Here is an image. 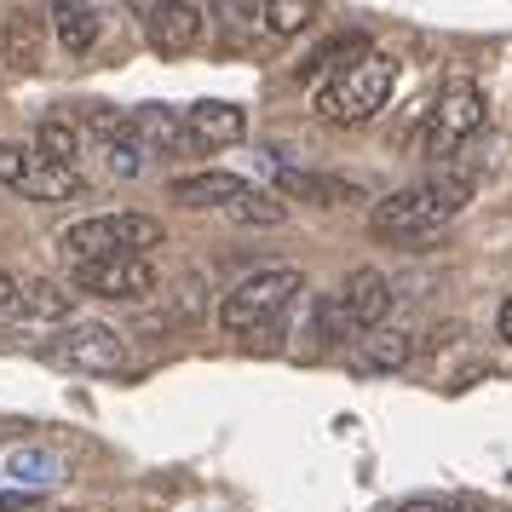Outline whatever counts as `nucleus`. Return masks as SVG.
I'll return each mask as SVG.
<instances>
[{
    "label": "nucleus",
    "instance_id": "26",
    "mask_svg": "<svg viewBox=\"0 0 512 512\" xmlns=\"http://www.w3.org/2000/svg\"><path fill=\"white\" fill-rule=\"evenodd\" d=\"M12 300H18V277L0 271V311H12Z\"/></svg>",
    "mask_w": 512,
    "mask_h": 512
},
{
    "label": "nucleus",
    "instance_id": "20",
    "mask_svg": "<svg viewBox=\"0 0 512 512\" xmlns=\"http://www.w3.org/2000/svg\"><path fill=\"white\" fill-rule=\"evenodd\" d=\"M363 52H374L363 35H340V41H328V47L311 52V58L300 64V75H334V70H346V64H357Z\"/></svg>",
    "mask_w": 512,
    "mask_h": 512
},
{
    "label": "nucleus",
    "instance_id": "7",
    "mask_svg": "<svg viewBox=\"0 0 512 512\" xmlns=\"http://www.w3.org/2000/svg\"><path fill=\"white\" fill-rule=\"evenodd\" d=\"M484 93H478V81H449L438 98H432V110H426V133H420V150L443 162V156H455L478 127H484Z\"/></svg>",
    "mask_w": 512,
    "mask_h": 512
},
{
    "label": "nucleus",
    "instance_id": "11",
    "mask_svg": "<svg viewBox=\"0 0 512 512\" xmlns=\"http://www.w3.org/2000/svg\"><path fill=\"white\" fill-rule=\"evenodd\" d=\"M133 133H139L144 156H202L196 139L185 133V116L167 110V104H144V110H133Z\"/></svg>",
    "mask_w": 512,
    "mask_h": 512
},
{
    "label": "nucleus",
    "instance_id": "22",
    "mask_svg": "<svg viewBox=\"0 0 512 512\" xmlns=\"http://www.w3.org/2000/svg\"><path fill=\"white\" fill-rule=\"evenodd\" d=\"M311 18H317V0H265V29L282 35V41H288V35H300Z\"/></svg>",
    "mask_w": 512,
    "mask_h": 512
},
{
    "label": "nucleus",
    "instance_id": "19",
    "mask_svg": "<svg viewBox=\"0 0 512 512\" xmlns=\"http://www.w3.org/2000/svg\"><path fill=\"white\" fill-rule=\"evenodd\" d=\"M104 156H110V173H116V179H133V173H144V162H150V156H144L139 133H133V116L121 121L110 139H104Z\"/></svg>",
    "mask_w": 512,
    "mask_h": 512
},
{
    "label": "nucleus",
    "instance_id": "24",
    "mask_svg": "<svg viewBox=\"0 0 512 512\" xmlns=\"http://www.w3.org/2000/svg\"><path fill=\"white\" fill-rule=\"evenodd\" d=\"M29 156H35V150H24V144H6V139H0V185H6V190H18V179H24Z\"/></svg>",
    "mask_w": 512,
    "mask_h": 512
},
{
    "label": "nucleus",
    "instance_id": "25",
    "mask_svg": "<svg viewBox=\"0 0 512 512\" xmlns=\"http://www.w3.org/2000/svg\"><path fill=\"white\" fill-rule=\"evenodd\" d=\"M12 478L29 484V489H41V484H52V461L47 455H18V461H12Z\"/></svg>",
    "mask_w": 512,
    "mask_h": 512
},
{
    "label": "nucleus",
    "instance_id": "3",
    "mask_svg": "<svg viewBox=\"0 0 512 512\" xmlns=\"http://www.w3.org/2000/svg\"><path fill=\"white\" fill-rule=\"evenodd\" d=\"M305 288V277L294 265H277V271H254V277H242L219 300V328L236 334V340H259V334H271L282 323V311L294 305V294Z\"/></svg>",
    "mask_w": 512,
    "mask_h": 512
},
{
    "label": "nucleus",
    "instance_id": "13",
    "mask_svg": "<svg viewBox=\"0 0 512 512\" xmlns=\"http://www.w3.org/2000/svg\"><path fill=\"white\" fill-rule=\"evenodd\" d=\"M415 357V334L409 328H369L363 340H357V351H351V363L363 374H392L403 369Z\"/></svg>",
    "mask_w": 512,
    "mask_h": 512
},
{
    "label": "nucleus",
    "instance_id": "9",
    "mask_svg": "<svg viewBox=\"0 0 512 512\" xmlns=\"http://www.w3.org/2000/svg\"><path fill=\"white\" fill-rule=\"evenodd\" d=\"M75 282L98 300H150L156 294L150 259H93V265H75Z\"/></svg>",
    "mask_w": 512,
    "mask_h": 512
},
{
    "label": "nucleus",
    "instance_id": "18",
    "mask_svg": "<svg viewBox=\"0 0 512 512\" xmlns=\"http://www.w3.org/2000/svg\"><path fill=\"white\" fill-rule=\"evenodd\" d=\"M6 64L12 70H35L41 64V24L29 18V12H18V18H6Z\"/></svg>",
    "mask_w": 512,
    "mask_h": 512
},
{
    "label": "nucleus",
    "instance_id": "30",
    "mask_svg": "<svg viewBox=\"0 0 512 512\" xmlns=\"http://www.w3.org/2000/svg\"><path fill=\"white\" fill-rule=\"evenodd\" d=\"M443 512H484L478 501H455V507H443Z\"/></svg>",
    "mask_w": 512,
    "mask_h": 512
},
{
    "label": "nucleus",
    "instance_id": "14",
    "mask_svg": "<svg viewBox=\"0 0 512 512\" xmlns=\"http://www.w3.org/2000/svg\"><path fill=\"white\" fill-rule=\"evenodd\" d=\"M277 190L282 196H300L317 208H340V202H363V190L346 179H328V173H305V167H277Z\"/></svg>",
    "mask_w": 512,
    "mask_h": 512
},
{
    "label": "nucleus",
    "instance_id": "27",
    "mask_svg": "<svg viewBox=\"0 0 512 512\" xmlns=\"http://www.w3.org/2000/svg\"><path fill=\"white\" fill-rule=\"evenodd\" d=\"M127 6H133L139 18H150V12H162V6H173V0H127Z\"/></svg>",
    "mask_w": 512,
    "mask_h": 512
},
{
    "label": "nucleus",
    "instance_id": "28",
    "mask_svg": "<svg viewBox=\"0 0 512 512\" xmlns=\"http://www.w3.org/2000/svg\"><path fill=\"white\" fill-rule=\"evenodd\" d=\"M501 340H507V346H512V300L501 305Z\"/></svg>",
    "mask_w": 512,
    "mask_h": 512
},
{
    "label": "nucleus",
    "instance_id": "15",
    "mask_svg": "<svg viewBox=\"0 0 512 512\" xmlns=\"http://www.w3.org/2000/svg\"><path fill=\"white\" fill-rule=\"evenodd\" d=\"M75 190H81V173L58 167V162H41V156H29L24 179H18V196H29V202H70Z\"/></svg>",
    "mask_w": 512,
    "mask_h": 512
},
{
    "label": "nucleus",
    "instance_id": "21",
    "mask_svg": "<svg viewBox=\"0 0 512 512\" xmlns=\"http://www.w3.org/2000/svg\"><path fill=\"white\" fill-rule=\"evenodd\" d=\"M75 127L70 121H41V133H35V156L41 162H58V167H75Z\"/></svg>",
    "mask_w": 512,
    "mask_h": 512
},
{
    "label": "nucleus",
    "instance_id": "10",
    "mask_svg": "<svg viewBox=\"0 0 512 512\" xmlns=\"http://www.w3.org/2000/svg\"><path fill=\"white\" fill-rule=\"evenodd\" d=\"M179 116H185V133L196 139V150H225V144H236L248 133V116L236 104H225V98H202V104H190Z\"/></svg>",
    "mask_w": 512,
    "mask_h": 512
},
{
    "label": "nucleus",
    "instance_id": "5",
    "mask_svg": "<svg viewBox=\"0 0 512 512\" xmlns=\"http://www.w3.org/2000/svg\"><path fill=\"white\" fill-rule=\"evenodd\" d=\"M173 202L179 208H225L242 225H282L288 219V202L282 196L248 185L236 173H179L173 179Z\"/></svg>",
    "mask_w": 512,
    "mask_h": 512
},
{
    "label": "nucleus",
    "instance_id": "1",
    "mask_svg": "<svg viewBox=\"0 0 512 512\" xmlns=\"http://www.w3.org/2000/svg\"><path fill=\"white\" fill-rule=\"evenodd\" d=\"M478 190V173L472 167H438L432 179H420L409 190H392L386 202H374L369 231L380 242H415V236H432L438 225H449L455 213L472 202Z\"/></svg>",
    "mask_w": 512,
    "mask_h": 512
},
{
    "label": "nucleus",
    "instance_id": "16",
    "mask_svg": "<svg viewBox=\"0 0 512 512\" xmlns=\"http://www.w3.org/2000/svg\"><path fill=\"white\" fill-rule=\"evenodd\" d=\"M52 29H58L64 52H93L98 12H93V6H81V0H52Z\"/></svg>",
    "mask_w": 512,
    "mask_h": 512
},
{
    "label": "nucleus",
    "instance_id": "29",
    "mask_svg": "<svg viewBox=\"0 0 512 512\" xmlns=\"http://www.w3.org/2000/svg\"><path fill=\"white\" fill-rule=\"evenodd\" d=\"M397 512H443V507H438V501H403Z\"/></svg>",
    "mask_w": 512,
    "mask_h": 512
},
{
    "label": "nucleus",
    "instance_id": "4",
    "mask_svg": "<svg viewBox=\"0 0 512 512\" xmlns=\"http://www.w3.org/2000/svg\"><path fill=\"white\" fill-rule=\"evenodd\" d=\"M162 219L150 213H93V219H75L64 231V254L75 265H93V259H144L150 248H162Z\"/></svg>",
    "mask_w": 512,
    "mask_h": 512
},
{
    "label": "nucleus",
    "instance_id": "6",
    "mask_svg": "<svg viewBox=\"0 0 512 512\" xmlns=\"http://www.w3.org/2000/svg\"><path fill=\"white\" fill-rule=\"evenodd\" d=\"M386 311H392V282L380 277V271H369V265H357V271L317 305V334H323V346H340L351 334L380 328Z\"/></svg>",
    "mask_w": 512,
    "mask_h": 512
},
{
    "label": "nucleus",
    "instance_id": "12",
    "mask_svg": "<svg viewBox=\"0 0 512 512\" xmlns=\"http://www.w3.org/2000/svg\"><path fill=\"white\" fill-rule=\"evenodd\" d=\"M196 35H202V12L190 0H173V6L144 18V41H150V52H162V58H185L196 47Z\"/></svg>",
    "mask_w": 512,
    "mask_h": 512
},
{
    "label": "nucleus",
    "instance_id": "23",
    "mask_svg": "<svg viewBox=\"0 0 512 512\" xmlns=\"http://www.w3.org/2000/svg\"><path fill=\"white\" fill-rule=\"evenodd\" d=\"M219 24L225 41H242L254 24H265V0H219Z\"/></svg>",
    "mask_w": 512,
    "mask_h": 512
},
{
    "label": "nucleus",
    "instance_id": "17",
    "mask_svg": "<svg viewBox=\"0 0 512 512\" xmlns=\"http://www.w3.org/2000/svg\"><path fill=\"white\" fill-rule=\"evenodd\" d=\"M12 311L29 317V323H64V317H70V294L52 288V282H29V288H18Z\"/></svg>",
    "mask_w": 512,
    "mask_h": 512
},
{
    "label": "nucleus",
    "instance_id": "2",
    "mask_svg": "<svg viewBox=\"0 0 512 512\" xmlns=\"http://www.w3.org/2000/svg\"><path fill=\"white\" fill-rule=\"evenodd\" d=\"M392 87H397V64L386 58V52H363L357 64L334 70L323 87H317L311 110H317L323 121H334V127H363V121H374L380 110H386Z\"/></svg>",
    "mask_w": 512,
    "mask_h": 512
},
{
    "label": "nucleus",
    "instance_id": "8",
    "mask_svg": "<svg viewBox=\"0 0 512 512\" xmlns=\"http://www.w3.org/2000/svg\"><path fill=\"white\" fill-rule=\"evenodd\" d=\"M52 357L58 363H70L81 374H127V340H121L116 328L104 323H75L64 334H52Z\"/></svg>",
    "mask_w": 512,
    "mask_h": 512
}]
</instances>
